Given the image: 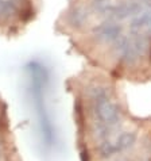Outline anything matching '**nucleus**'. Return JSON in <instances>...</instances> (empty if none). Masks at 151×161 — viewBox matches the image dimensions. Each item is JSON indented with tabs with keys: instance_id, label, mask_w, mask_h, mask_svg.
Instances as JSON below:
<instances>
[{
	"instance_id": "nucleus-2",
	"label": "nucleus",
	"mask_w": 151,
	"mask_h": 161,
	"mask_svg": "<svg viewBox=\"0 0 151 161\" xmlns=\"http://www.w3.org/2000/svg\"><path fill=\"white\" fill-rule=\"evenodd\" d=\"M120 26L115 22H104L99 26H96L93 29V35L97 38V41L100 42H115L116 39L120 37Z\"/></svg>"
},
{
	"instance_id": "nucleus-5",
	"label": "nucleus",
	"mask_w": 151,
	"mask_h": 161,
	"mask_svg": "<svg viewBox=\"0 0 151 161\" xmlns=\"http://www.w3.org/2000/svg\"><path fill=\"white\" fill-rule=\"evenodd\" d=\"M70 19H72V22H73L74 25L81 26L84 22L88 19V14H86V11L84 10V8L78 7V8H76V10L72 12V15H70Z\"/></svg>"
},
{
	"instance_id": "nucleus-3",
	"label": "nucleus",
	"mask_w": 151,
	"mask_h": 161,
	"mask_svg": "<svg viewBox=\"0 0 151 161\" xmlns=\"http://www.w3.org/2000/svg\"><path fill=\"white\" fill-rule=\"evenodd\" d=\"M135 141H136V133L135 131H126V133L120 134L113 142L117 147V152H123V150L128 149V147H131L135 144Z\"/></svg>"
},
{
	"instance_id": "nucleus-4",
	"label": "nucleus",
	"mask_w": 151,
	"mask_h": 161,
	"mask_svg": "<svg viewBox=\"0 0 151 161\" xmlns=\"http://www.w3.org/2000/svg\"><path fill=\"white\" fill-rule=\"evenodd\" d=\"M116 153H119L117 147H116V145H115V142L111 141V140L100 142L99 146H97V154H99V157H101V158L108 160L111 157H113Z\"/></svg>"
},
{
	"instance_id": "nucleus-1",
	"label": "nucleus",
	"mask_w": 151,
	"mask_h": 161,
	"mask_svg": "<svg viewBox=\"0 0 151 161\" xmlns=\"http://www.w3.org/2000/svg\"><path fill=\"white\" fill-rule=\"evenodd\" d=\"M119 119H120V108L116 102L107 97L93 103V122L103 123L112 129L119 123Z\"/></svg>"
},
{
	"instance_id": "nucleus-6",
	"label": "nucleus",
	"mask_w": 151,
	"mask_h": 161,
	"mask_svg": "<svg viewBox=\"0 0 151 161\" xmlns=\"http://www.w3.org/2000/svg\"><path fill=\"white\" fill-rule=\"evenodd\" d=\"M0 157H2V144H0Z\"/></svg>"
}]
</instances>
